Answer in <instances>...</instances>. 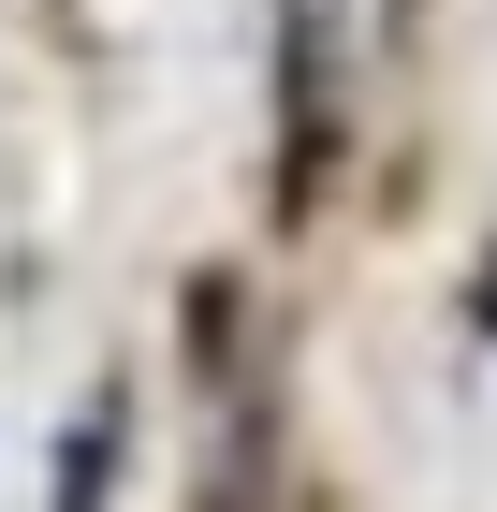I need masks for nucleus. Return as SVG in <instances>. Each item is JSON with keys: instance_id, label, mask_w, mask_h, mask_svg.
<instances>
[{"instance_id": "nucleus-1", "label": "nucleus", "mask_w": 497, "mask_h": 512, "mask_svg": "<svg viewBox=\"0 0 497 512\" xmlns=\"http://www.w3.org/2000/svg\"><path fill=\"white\" fill-rule=\"evenodd\" d=\"M278 132H293V191H307V161L337 147V0L278 15Z\"/></svg>"}, {"instance_id": "nucleus-2", "label": "nucleus", "mask_w": 497, "mask_h": 512, "mask_svg": "<svg viewBox=\"0 0 497 512\" xmlns=\"http://www.w3.org/2000/svg\"><path fill=\"white\" fill-rule=\"evenodd\" d=\"M103 483H117V395L59 439V512H103Z\"/></svg>"}]
</instances>
